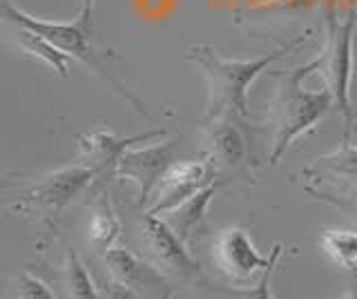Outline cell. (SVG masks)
I'll list each match as a JSON object with an SVG mask.
<instances>
[{"instance_id":"14","label":"cell","mask_w":357,"mask_h":299,"mask_svg":"<svg viewBox=\"0 0 357 299\" xmlns=\"http://www.w3.org/2000/svg\"><path fill=\"white\" fill-rule=\"evenodd\" d=\"M286 252V246L284 243H275L273 250H271V266L261 273V277L257 279L255 286L250 288H237V286H221V284H212L210 277L199 284L195 288V295L199 299H277L273 295V275H275V268L279 259H282V254Z\"/></svg>"},{"instance_id":"23","label":"cell","mask_w":357,"mask_h":299,"mask_svg":"<svg viewBox=\"0 0 357 299\" xmlns=\"http://www.w3.org/2000/svg\"><path fill=\"white\" fill-rule=\"evenodd\" d=\"M342 299H357V284H353L349 291L342 295Z\"/></svg>"},{"instance_id":"24","label":"cell","mask_w":357,"mask_h":299,"mask_svg":"<svg viewBox=\"0 0 357 299\" xmlns=\"http://www.w3.org/2000/svg\"><path fill=\"white\" fill-rule=\"evenodd\" d=\"M355 125H357V109H355Z\"/></svg>"},{"instance_id":"3","label":"cell","mask_w":357,"mask_h":299,"mask_svg":"<svg viewBox=\"0 0 357 299\" xmlns=\"http://www.w3.org/2000/svg\"><path fill=\"white\" fill-rule=\"evenodd\" d=\"M3 20H5V25L27 27L31 31H36L38 36L47 38L54 47H59L65 54V56L78 61L87 70H92L116 96L126 98V101L137 107L141 114H148V109L143 107V103L139 101V98L134 94H130L128 87L123 85L116 76H112L107 63H105V54L98 52L92 45V40H89V36H87L89 20H83L78 16L74 20H65V23H63V20H45V18H38V16H31L27 12H22V9H18L16 5H11V3L3 5Z\"/></svg>"},{"instance_id":"4","label":"cell","mask_w":357,"mask_h":299,"mask_svg":"<svg viewBox=\"0 0 357 299\" xmlns=\"http://www.w3.org/2000/svg\"><path fill=\"white\" fill-rule=\"evenodd\" d=\"M355 27L357 14L349 7L346 12L331 9L324 18V45L317 54L319 76L326 85V92L333 96V105L342 116L344 143L351 141L355 128V107L351 105V79L355 59Z\"/></svg>"},{"instance_id":"21","label":"cell","mask_w":357,"mask_h":299,"mask_svg":"<svg viewBox=\"0 0 357 299\" xmlns=\"http://www.w3.org/2000/svg\"><path fill=\"white\" fill-rule=\"evenodd\" d=\"M310 194H315L324 201H328L333 206L342 208L344 213H349L355 221H357V187H351L349 192H340V194H331V192H324V190H315V187H306Z\"/></svg>"},{"instance_id":"10","label":"cell","mask_w":357,"mask_h":299,"mask_svg":"<svg viewBox=\"0 0 357 299\" xmlns=\"http://www.w3.org/2000/svg\"><path fill=\"white\" fill-rule=\"evenodd\" d=\"M212 259L217 268L234 282H250L257 273H264L273 257H264L255 248L252 239L241 226L221 230L212 241Z\"/></svg>"},{"instance_id":"20","label":"cell","mask_w":357,"mask_h":299,"mask_svg":"<svg viewBox=\"0 0 357 299\" xmlns=\"http://www.w3.org/2000/svg\"><path fill=\"white\" fill-rule=\"evenodd\" d=\"M9 299H56V295L38 275L25 270L11 279Z\"/></svg>"},{"instance_id":"17","label":"cell","mask_w":357,"mask_h":299,"mask_svg":"<svg viewBox=\"0 0 357 299\" xmlns=\"http://www.w3.org/2000/svg\"><path fill=\"white\" fill-rule=\"evenodd\" d=\"M9 27H11V38H14L16 47L20 52H25L29 59L40 61L45 68H50L56 76L67 79V61H70V56H65L59 47H54L47 38L38 36L36 31L20 27V25H9Z\"/></svg>"},{"instance_id":"19","label":"cell","mask_w":357,"mask_h":299,"mask_svg":"<svg viewBox=\"0 0 357 299\" xmlns=\"http://www.w3.org/2000/svg\"><path fill=\"white\" fill-rule=\"evenodd\" d=\"M319 248L342 270H353L357 266V230H324L319 237Z\"/></svg>"},{"instance_id":"12","label":"cell","mask_w":357,"mask_h":299,"mask_svg":"<svg viewBox=\"0 0 357 299\" xmlns=\"http://www.w3.org/2000/svg\"><path fill=\"white\" fill-rule=\"evenodd\" d=\"M156 137H163L161 130L145 132V135H134V137H119L112 135L107 130H96L92 135H78V148H81V157L78 161H83L92 170H96L98 179H105L107 174H114L119 159L126 154L134 143H148L154 141Z\"/></svg>"},{"instance_id":"8","label":"cell","mask_w":357,"mask_h":299,"mask_svg":"<svg viewBox=\"0 0 357 299\" xmlns=\"http://www.w3.org/2000/svg\"><path fill=\"white\" fill-rule=\"evenodd\" d=\"M217 170L206 157L192 161H176L170 170L163 174L159 185L150 194V201L145 206V213L161 217L170 213L176 206H181L185 199L204 190L206 185L215 183Z\"/></svg>"},{"instance_id":"11","label":"cell","mask_w":357,"mask_h":299,"mask_svg":"<svg viewBox=\"0 0 357 299\" xmlns=\"http://www.w3.org/2000/svg\"><path fill=\"white\" fill-rule=\"evenodd\" d=\"M241 121L206 118L201 130L204 157L217 172H239L248 161V141L241 132Z\"/></svg>"},{"instance_id":"5","label":"cell","mask_w":357,"mask_h":299,"mask_svg":"<svg viewBox=\"0 0 357 299\" xmlns=\"http://www.w3.org/2000/svg\"><path fill=\"white\" fill-rule=\"evenodd\" d=\"M96 179V170H92L83 161H76L72 165H65V168L36 174L31 185L25 192H20L9 204V208L20 217H31L40 224L56 226L63 210L78 194H83Z\"/></svg>"},{"instance_id":"15","label":"cell","mask_w":357,"mask_h":299,"mask_svg":"<svg viewBox=\"0 0 357 299\" xmlns=\"http://www.w3.org/2000/svg\"><path fill=\"white\" fill-rule=\"evenodd\" d=\"M304 176L317 183L340 179L351 183V187H357V148L351 143H344L342 148L317 157L315 163L304 170Z\"/></svg>"},{"instance_id":"7","label":"cell","mask_w":357,"mask_h":299,"mask_svg":"<svg viewBox=\"0 0 357 299\" xmlns=\"http://www.w3.org/2000/svg\"><path fill=\"white\" fill-rule=\"evenodd\" d=\"M141 243L145 248V259H150L172 282H181L195 291L199 284L208 279L204 266L190 254L188 246L167 226L165 219L145 213L141 224Z\"/></svg>"},{"instance_id":"6","label":"cell","mask_w":357,"mask_h":299,"mask_svg":"<svg viewBox=\"0 0 357 299\" xmlns=\"http://www.w3.org/2000/svg\"><path fill=\"white\" fill-rule=\"evenodd\" d=\"M103 279L100 291L105 299H172L174 286L165 273L156 266L134 254L128 248L112 246L100 257Z\"/></svg>"},{"instance_id":"16","label":"cell","mask_w":357,"mask_h":299,"mask_svg":"<svg viewBox=\"0 0 357 299\" xmlns=\"http://www.w3.org/2000/svg\"><path fill=\"white\" fill-rule=\"evenodd\" d=\"M61 286L63 299H105L103 291L94 284L92 275L87 273L85 263L76 254L74 248L65 250V259L56 275Z\"/></svg>"},{"instance_id":"18","label":"cell","mask_w":357,"mask_h":299,"mask_svg":"<svg viewBox=\"0 0 357 299\" xmlns=\"http://www.w3.org/2000/svg\"><path fill=\"white\" fill-rule=\"evenodd\" d=\"M107 197L109 194H103V199L94 204L92 219H89V228H87L89 243H92L94 250H98L100 254L107 252L112 246H114V241L121 235L119 215H116V210Z\"/></svg>"},{"instance_id":"13","label":"cell","mask_w":357,"mask_h":299,"mask_svg":"<svg viewBox=\"0 0 357 299\" xmlns=\"http://www.w3.org/2000/svg\"><path fill=\"white\" fill-rule=\"evenodd\" d=\"M221 183L223 181H215V183L206 185L204 190H199L197 194L185 199L181 206H176L174 210H170V213H165L167 215L165 217L167 226H170L176 232V235L181 237V241L185 243L188 248L192 246V241L197 239V235H199L201 230H204L208 206L212 201V197L217 194Z\"/></svg>"},{"instance_id":"1","label":"cell","mask_w":357,"mask_h":299,"mask_svg":"<svg viewBox=\"0 0 357 299\" xmlns=\"http://www.w3.org/2000/svg\"><path fill=\"white\" fill-rule=\"evenodd\" d=\"M306 40L308 34H299L257 59H223L210 45H190L183 59L199 68L206 79V118H234L243 123L248 118V90L257 76Z\"/></svg>"},{"instance_id":"22","label":"cell","mask_w":357,"mask_h":299,"mask_svg":"<svg viewBox=\"0 0 357 299\" xmlns=\"http://www.w3.org/2000/svg\"><path fill=\"white\" fill-rule=\"evenodd\" d=\"M94 3H96V0H78V12H76V16L83 18V20H89V14H92Z\"/></svg>"},{"instance_id":"9","label":"cell","mask_w":357,"mask_h":299,"mask_svg":"<svg viewBox=\"0 0 357 299\" xmlns=\"http://www.w3.org/2000/svg\"><path fill=\"white\" fill-rule=\"evenodd\" d=\"M176 141H159L152 146H145L139 150H128L116 163L114 176L123 181H130L139 190V204L148 206L150 194L163 174L176 163Z\"/></svg>"},{"instance_id":"2","label":"cell","mask_w":357,"mask_h":299,"mask_svg":"<svg viewBox=\"0 0 357 299\" xmlns=\"http://www.w3.org/2000/svg\"><path fill=\"white\" fill-rule=\"evenodd\" d=\"M319 70V59L297 65L288 72H273L277 81L271 107H268V125L273 130L268 163L277 165L286 150L301 137L317 128L319 121L331 112L333 96L324 92H308L301 87L308 74Z\"/></svg>"}]
</instances>
